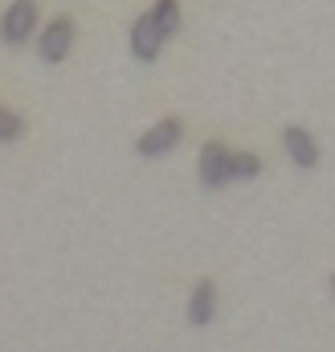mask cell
Listing matches in <instances>:
<instances>
[{"mask_svg": "<svg viewBox=\"0 0 335 352\" xmlns=\"http://www.w3.org/2000/svg\"><path fill=\"white\" fill-rule=\"evenodd\" d=\"M188 324L192 328H205V324H213V316H217V283L213 278H200L192 291H188Z\"/></svg>", "mask_w": 335, "mask_h": 352, "instance_id": "cell-7", "label": "cell"}, {"mask_svg": "<svg viewBox=\"0 0 335 352\" xmlns=\"http://www.w3.org/2000/svg\"><path fill=\"white\" fill-rule=\"evenodd\" d=\"M164 33H160V25L152 21V12H143L135 25H131V54L139 58V62H156L160 58V50H164Z\"/></svg>", "mask_w": 335, "mask_h": 352, "instance_id": "cell-6", "label": "cell"}, {"mask_svg": "<svg viewBox=\"0 0 335 352\" xmlns=\"http://www.w3.org/2000/svg\"><path fill=\"white\" fill-rule=\"evenodd\" d=\"M25 135V119L12 107H0V144H16Z\"/></svg>", "mask_w": 335, "mask_h": 352, "instance_id": "cell-10", "label": "cell"}, {"mask_svg": "<svg viewBox=\"0 0 335 352\" xmlns=\"http://www.w3.org/2000/svg\"><path fill=\"white\" fill-rule=\"evenodd\" d=\"M332 295H335V274H332Z\"/></svg>", "mask_w": 335, "mask_h": 352, "instance_id": "cell-11", "label": "cell"}, {"mask_svg": "<svg viewBox=\"0 0 335 352\" xmlns=\"http://www.w3.org/2000/svg\"><path fill=\"white\" fill-rule=\"evenodd\" d=\"M257 173H262V156H253V152H233V160H229V176H233V180H253Z\"/></svg>", "mask_w": 335, "mask_h": 352, "instance_id": "cell-9", "label": "cell"}, {"mask_svg": "<svg viewBox=\"0 0 335 352\" xmlns=\"http://www.w3.org/2000/svg\"><path fill=\"white\" fill-rule=\"evenodd\" d=\"M152 21L160 25L164 37H172V33L180 29V0H156V4H152Z\"/></svg>", "mask_w": 335, "mask_h": 352, "instance_id": "cell-8", "label": "cell"}, {"mask_svg": "<svg viewBox=\"0 0 335 352\" xmlns=\"http://www.w3.org/2000/svg\"><path fill=\"white\" fill-rule=\"evenodd\" d=\"M180 140H184V123H180V119H160L156 127H148V131L135 140V152H139L143 160H156V156H168Z\"/></svg>", "mask_w": 335, "mask_h": 352, "instance_id": "cell-3", "label": "cell"}, {"mask_svg": "<svg viewBox=\"0 0 335 352\" xmlns=\"http://www.w3.org/2000/svg\"><path fill=\"white\" fill-rule=\"evenodd\" d=\"M70 45H74V21H70V16H54V21L37 33V54H41V62H49V66L66 62Z\"/></svg>", "mask_w": 335, "mask_h": 352, "instance_id": "cell-1", "label": "cell"}, {"mask_svg": "<svg viewBox=\"0 0 335 352\" xmlns=\"http://www.w3.org/2000/svg\"><path fill=\"white\" fill-rule=\"evenodd\" d=\"M229 160H233V152L221 144V140H209L205 148H200V184L205 188H221V184H229L233 176H229Z\"/></svg>", "mask_w": 335, "mask_h": 352, "instance_id": "cell-4", "label": "cell"}, {"mask_svg": "<svg viewBox=\"0 0 335 352\" xmlns=\"http://www.w3.org/2000/svg\"><path fill=\"white\" fill-rule=\"evenodd\" d=\"M37 33V0H12L8 12L0 16V37L8 45H25Z\"/></svg>", "mask_w": 335, "mask_h": 352, "instance_id": "cell-2", "label": "cell"}, {"mask_svg": "<svg viewBox=\"0 0 335 352\" xmlns=\"http://www.w3.org/2000/svg\"><path fill=\"white\" fill-rule=\"evenodd\" d=\"M282 148H286V160H294V168H315L319 164V144L299 123H286L282 127Z\"/></svg>", "mask_w": 335, "mask_h": 352, "instance_id": "cell-5", "label": "cell"}]
</instances>
